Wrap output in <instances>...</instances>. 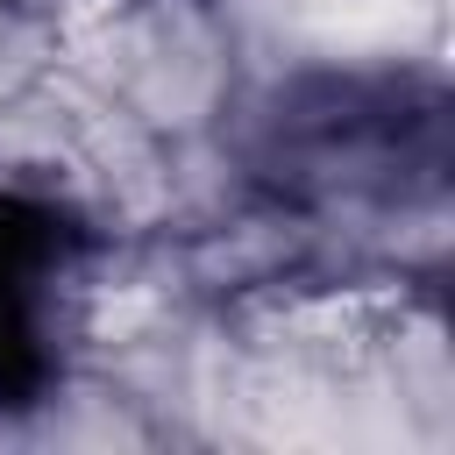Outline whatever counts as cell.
<instances>
[{"label": "cell", "instance_id": "7a4b0ae2", "mask_svg": "<svg viewBox=\"0 0 455 455\" xmlns=\"http://www.w3.org/2000/svg\"><path fill=\"white\" fill-rule=\"evenodd\" d=\"M78 228L43 199H0V405H28L50 377L43 320L50 284L71 256Z\"/></svg>", "mask_w": 455, "mask_h": 455}, {"label": "cell", "instance_id": "6da1fadb", "mask_svg": "<svg viewBox=\"0 0 455 455\" xmlns=\"http://www.w3.org/2000/svg\"><path fill=\"white\" fill-rule=\"evenodd\" d=\"M448 164V100L398 71H313L270 92L249 142V178L277 199H405Z\"/></svg>", "mask_w": 455, "mask_h": 455}]
</instances>
